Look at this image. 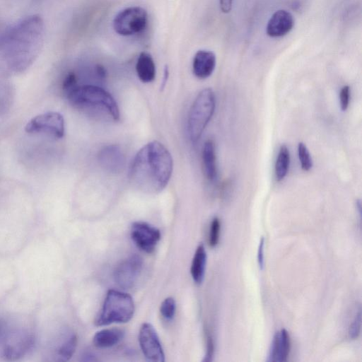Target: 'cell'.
Returning <instances> with one entry per match:
<instances>
[{
    "label": "cell",
    "mask_w": 362,
    "mask_h": 362,
    "mask_svg": "<svg viewBox=\"0 0 362 362\" xmlns=\"http://www.w3.org/2000/svg\"><path fill=\"white\" fill-rule=\"evenodd\" d=\"M44 31L42 18L33 15L6 32L0 40V52L11 70L23 71L33 64L42 46Z\"/></svg>",
    "instance_id": "cell-1"
},
{
    "label": "cell",
    "mask_w": 362,
    "mask_h": 362,
    "mask_svg": "<svg viewBox=\"0 0 362 362\" xmlns=\"http://www.w3.org/2000/svg\"><path fill=\"white\" fill-rule=\"evenodd\" d=\"M173 168L172 156L159 141L144 146L136 154L129 171L131 184L148 194L158 193L168 185Z\"/></svg>",
    "instance_id": "cell-2"
},
{
    "label": "cell",
    "mask_w": 362,
    "mask_h": 362,
    "mask_svg": "<svg viewBox=\"0 0 362 362\" xmlns=\"http://www.w3.org/2000/svg\"><path fill=\"white\" fill-rule=\"evenodd\" d=\"M71 105L78 109L100 110L114 120L119 118V110L114 98L106 90L93 85L76 86L65 93Z\"/></svg>",
    "instance_id": "cell-3"
},
{
    "label": "cell",
    "mask_w": 362,
    "mask_h": 362,
    "mask_svg": "<svg viewBox=\"0 0 362 362\" xmlns=\"http://www.w3.org/2000/svg\"><path fill=\"white\" fill-rule=\"evenodd\" d=\"M35 344L34 334L27 327L16 325H0V352L7 360L25 356Z\"/></svg>",
    "instance_id": "cell-4"
},
{
    "label": "cell",
    "mask_w": 362,
    "mask_h": 362,
    "mask_svg": "<svg viewBox=\"0 0 362 362\" xmlns=\"http://www.w3.org/2000/svg\"><path fill=\"white\" fill-rule=\"evenodd\" d=\"M134 313V304L132 298L128 293L111 289L107 293L95 324L97 326H104L112 323H125L132 319Z\"/></svg>",
    "instance_id": "cell-5"
},
{
    "label": "cell",
    "mask_w": 362,
    "mask_h": 362,
    "mask_svg": "<svg viewBox=\"0 0 362 362\" xmlns=\"http://www.w3.org/2000/svg\"><path fill=\"white\" fill-rule=\"evenodd\" d=\"M216 98L214 91L204 88L194 99L189 112L187 130L192 142L196 143L210 121L215 110Z\"/></svg>",
    "instance_id": "cell-6"
},
{
    "label": "cell",
    "mask_w": 362,
    "mask_h": 362,
    "mask_svg": "<svg viewBox=\"0 0 362 362\" xmlns=\"http://www.w3.org/2000/svg\"><path fill=\"white\" fill-rule=\"evenodd\" d=\"M148 14L140 6H131L119 11L114 18V30L122 36H129L143 31L146 27Z\"/></svg>",
    "instance_id": "cell-7"
},
{
    "label": "cell",
    "mask_w": 362,
    "mask_h": 362,
    "mask_svg": "<svg viewBox=\"0 0 362 362\" xmlns=\"http://www.w3.org/2000/svg\"><path fill=\"white\" fill-rule=\"evenodd\" d=\"M25 130L29 134L43 133L62 139L65 133L64 119L59 112H44L32 118L26 124Z\"/></svg>",
    "instance_id": "cell-8"
},
{
    "label": "cell",
    "mask_w": 362,
    "mask_h": 362,
    "mask_svg": "<svg viewBox=\"0 0 362 362\" xmlns=\"http://www.w3.org/2000/svg\"><path fill=\"white\" fill-rule=\"evenodd\" d=\"M142 269V258L136 255H132L115 267L113 272L114 281L119 287L129 289L136 283Z\"/></svg>",
    "instance_id": "cell-9"
},
{
    "label": "cell",
    "mask_w": 362,
    "mask_h": 362,
    "mask_svg": "<svg viewBox=\"0 0 362 362\" xmlns=\"http://www.w3.org/2000/svg\"><path fill=\"white\" fill-rule=\"evenodd\" d=\"M139 341L147 361L153 362L165 361L163 347L152 325L145 322L141 325L139 334Z\"/></svg>",
    "instance_id": "cell-10"
},
{
    "label": "cell",
    "mask_w": 362,
    "mask_h": 362,
    "mask_svg": "<svg viewBox=\"0 0 362 362\" xmlns=\"http://www.w3.org/2000/svg\"><path fill=\"white\" fill-rule=\"evenodd\" d=\"M131 238L140 250L151 253L160 239V233L148 223L137 221L132 226Z\"/></svg>",
    "instance_id": "cell-11"
},
{
    "label": "cell",
    "mask_w": 362,
    "mask_h": 362,
    "mask_svg": "<svg viewBox=\"0 0 362 362\" xmlns=\"http://www.w3.org/2000/svg\"><path fill=\"white\" fill-rule=\"evenodd\" d=\"M98 159L105 170L113 173L122 171L126 163L122 150L116 144L103 146L98 152Z\"/></svg>",
    "instance_id": "cell-12"
},
{
    "label": "cell",
    "mask_w": 362,
    "mask_h": 362,
    "mask_svg": "<svg viewBox=\"0 0 362 362\" xmlns=\"http://www.w3.org/2000/svg\"><path fill=\"white\" fill-rule=\"evenodd\" d=\"M294 20L292 14L286 10L275 11L267 25V33L272 37H279L288 33L293 28Z\"/></svg>",
    "instance_id": "cell-13"
},
{
    "label": "cell",
    "mask_w": 362,
    "mask_h": 362,
    "mask_svg": "<svg viewBox=\"0 0 362 362\" xmlns=\"http://www.w3.org/2000/svg\"><path fill=\"white\" fill-rule=\"evenodd\" d=\"M291 349L290 337L285 329L276 332L269 351L267 361H286Z\"/></svg>",
    "instance_id": "cell-14"
},
{
    "label": "cell",
    "mask_w": 362,
    "mask_h": 362,
    "mask_svg": "<svg viewBox=\"0 0 362 362\" xmlns=\"http://www.w3.org/2000/svg\"><path fill=\"white\" fill-rule=\"evenodd\" d=\"M216 66V56L209 50H199L192 62V71L194 76L204 79L211 75Z\"/></svg>",
    "instance_id": "cell-15"
},
{
    "label": "cell",
    "mask_w": 362,
    "mask_h": 362,
    "mask_svg": "<svg viewBox=\"0 0 362 362\" xmlns=\"http://www.w3.org/2000/svg\"><path fill=\"white\" fill-rule=\"evenodd\" d=\"M77 346V336L75 333L69 332L62 336L57 342L54 356L57 361H67L74 355Z\"/></svg>",
    "instance_id": "cell-16"
},
{
    "label": "cell",
    "mask_w": 362,
    "mask_h": 362,
    "mask_svg": "<svg viewBox=\"0 0 362 362\" xmlns=\"http://www.w3.org/2000/svg\"><path fill=\"white\" fill-rule=\"evenodd\" d=\"M138 78L143 83H150L156 77V65L151 55L146 52L140 53L136 63Z\"/></svg>",
    "instance_id": "cell-17"
},
{
    "label": "cell",
    "mask_w": 362,
    "mask_h": 362,
    "mask_svg": "<svg viewBox=\"0 0 362 362\" xmlns=\"http://www.w3.org/2000/svg\"><path fill=\"white\" fill-rule=\"evenodd\" d=\"M124 332L118 328L105 329L95 333L93 339L95 346L100 349L112 347L124 337Z\"/></svg>",
    "instance_id": "cell-18"
},
{
    "label": "cell",
    "mask_w": 362,
    "mask_h": 362,
    "mask_svg": "<svg viewBox=\"0 0 362 362\" xmlns=\"http://www.w3.org/2000/svg\"><path fill=\"white\" fill-rule=\"evenodd\" d=\"M204 171L208 180L213 181L217 175L216 153L214 142L208 140L204 143L202 150Z\"/></svg>",
    "instance_id": "cell-19"
},
{
    "label": "cell",
    "mask_w": 362,
    "mask_h": 362,
    "mask_svg": "<svg viewBox=\"0 0 362 362\" xmlns=\"http://www.w3.org/2000/svg\"><path fill=\"white\" fill-rule=\"evenodd\" d=\"M206 252L203 244H199L194 252L190 269V273L194 281L200 284L203 281L206 264Z\"/></svg>",
    "instance_id": "cell-20"
},
{
    "label": "cell",
    "mask_w": 362,
    "mask_h": 362,
    "mask_svg": "<svg viewBox=\"0 0 362 362\" xmlns=\"http://www.w3.org/2000/svg\"><path fill=\"white\" fill-rule=\"evenodd\" d=\"M290 164V153L286 145H281L275 163V177L280 182L286 176Z\"/></svg>",
    "instance_id": "cell-21"
},
{
    "label": "cell",
    "mask_w": 362,
    "mask_h": 362,
    "mask_svg": "<svg viewBox=\"0 0 362 362\" xmlns=\"http://www.w3.org/2000/svg\"><path fill=\"white\" fill-rule=\"evenodd\" d=\"M298 155L301 168L304 171L310 170L313 167V160L307 146L303 142L298 145Z\"/></svg>",
    "instance_id": "cell-22"
},
{
    "label": "cell",
    "mask_w": 362,
    "mask_h": 362,
    "mask_svg": "<svg viewBox=\"0 0 362 362\" xmlns=\"http://www.w3.org/2000/svg\"><path fill=\"white\" fill-rule=\"evenodd\" d=\"M160 313L166 320H172L175 314L176 303L172 297L165 298L160 305Z\"/></svg>",
    "instance_id": "cell-23"
},
{
    "label": "cell",
    "mask_w": 362,
    "mask_h": 362,
    "mask_svg": "<svg viewBox=\"0 0 362 362\" xmlns=\"http://www.w3.org/2000/svg\"><path fill=\"white\" fill-rule=\"evenodd\" d=\"M220 229H221V223L220 220L218 218H213L209 230V243L211 247H216L219 240L220 235Z\"/></svg>",
    "instance_id": "cell-24"
},
{
    "label": "cell",
    "mask_w": 362,
    "mask_h": 362,
    "mask_svg": "<svg viewBox=\"0 0 362 362\" xmlns=\"http://www.w3.org/2000/svg\"><path fill=\"white\" fill-rule=\"evenodd\" d=\"M361 327V309L356 313L353 322H351L349 329V337L351 339L358 338L360 334Z\"/></svg>",
    "instance_id": "cell-25"
},
{
    "label": "cell",
    "mask_w": 362,
    "mask_h": 362,
    "mask_svg": "<svg viewBox=\"0 0 362 362\" xmlns=\"http://www.w3.org/2000/svg\"><path fill=\"white\" fill-rule=\"evenodd\" d=\"M77 77L74 73H69L64 78L62 83V89L66 93L77 86Z\"/></svg>",
    "instance_id": "cell-26"
},
{
    "label": "cell",
    "mask_w": 362,
    "mask_h": 362,
    "mask_svg": "<svg viewBox=\"0 0 362 362\" xmlns=\"http://www.w3.org/2000/svg\"><path fill=\"white\" fill-rule=\"evenodd\" d=\"M339 100L341 109L344 111L348 108L350 100V88L349 86H344L339 93Z\"/></svg>",
    "instance_id": "cell-27"
},
{
    "label": "cell",
    "mask_w": 362,
    "mask_h": 362,
    "mask_svg": "<svg viewBox=\"0 0 362 362\" xmlns=\"http://www.w3.org/2000/svg\"><path fill=\"white\" fill-rule=\"evenodd\" d=\"M214 351V346L212 337L209 334L206 336V352L204 361H211Z\"/></svg>",
    "instance_id": "cell-28"
},
{
    "label": "cell",
    "mask_w": 362,
    "mask_h": 362,
    "mask_svg": "<svg viewBox=\"0 0 362 362\" xmlns=\"http://www.w3.org/2000/svg\"><path fill=\"white\" fill-rule=\"evenodd\" d=\"M264 238L262 237L259 241L258 252H257V261L260 269L264 268Z\"/></svg>",
    "instance_id": "cell-29"
},
{
    "label": "cell",
    "mask_w": 362,
    "mask_h": 362,
    "mask_svg": "<svg viewBox=\"0 0 362 362\" xmlns=\"http://www.w3.org/2000/svg\"><path fill=\"white\" fill-rule=\"evenodd\" d=\"M233 0H219V6L224 13H229L232 8Z\"/></svg>",
    "instance_id": "cell-30"
},
{
    "label": "cell",
    "mask_w": 362,
    "mask_h": 362,
    "mask_svg": "<svg viewBox=\"0 0 362 362\" xmlns=\"http://www.w3.org/2000/svg\"><path fill=\"white\" fill-rule=\"evenodd\" d=\"M168 75H169L168 69V66H165V70H164L163 78V81H162V83L160 85L161 90H163L166 85V83H167V81L168 78Z\"/></svg>",
    "instance_id": "cell-31"
},
{
    "label": "cell",
    "mask_w": 362,
    "mask_h": 362,
    "mask_svg": "<svg viewBox=\"0 0 362 362\" xmlns=\"http://www.w3.org/2000/svg\"><path fill=\"white\" fill-rule=\"evenodd\" d=\"M96 73L100 78H105L106 76V71L103 66L98 65L96 67Z\"/></svg>",
    "instance_id": "cell-32"
}]
</instances>
